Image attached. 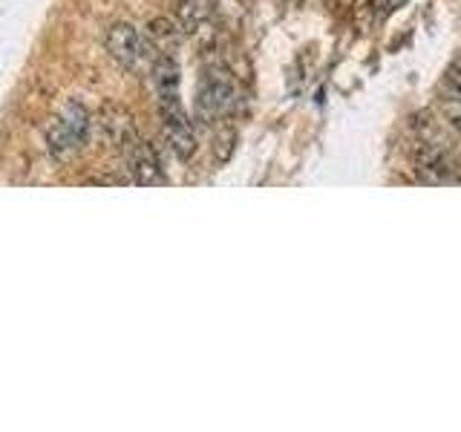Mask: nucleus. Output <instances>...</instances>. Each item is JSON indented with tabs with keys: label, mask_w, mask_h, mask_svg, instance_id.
Segmentation results:
<instances>
[{
	"label": "nucleus",
	"mask_w": 461,
	"mask_h": 432,
	"mask_svg": "<svg viewBox=\"0 0 461 432\" xmlns=\"http://www.w3.org/2000/svg\"><path fill=\"white\" fill-rule=\"evenodd\" d=\"M153 84H156L158 101L179 98V64L170 52H162L153 61Z\"/></svg>",
	"instance_id": "obj_8"
},
{
	"label": "nucleus",
	"mask_w": 461,
	"mask_h": 432,
	"mask_svg": "<svg viewBox=\"0 0 461 432\" xmlns=\"http://www.w3.org/2000/svg\"><path fill=\"white\" fill-rule=\"evenodd\" d=\"M329 4H331V0H329Z\"/></svg>",
	"instance_id": "obj_15"
},
{
	"label": "nucleus",
	"mask_w": 461,
	"mask_h": 432,
	"mask_svg": "<svg viewBox=\"0 0 461 432\" xmlns=\"http://www.w3.org/2000/svg\"><path fill=\"white\" fill-rule=\"evenodd\" d=\"M90 127H93V119H90V112L84 110V104L69 101V104L55 115V122L50 124V133H47L52 158L69 162V158L86 144V139H90Z\"/></svg>",
	"instance_id": "obj_2"
},
{
	"label": "nucleus",
	"mask_w": 461,
	"mask_h": 432,
	"mask_svg": "<svg viewBox=\"0 0 461 432\" xmlns=\"http://www.w3.org/2000/svg\"><path fill=\"white\" fill-rule=\"evenodd\" d=\"M124 153H127V165H130V170H133V182L136 184L150 187V184H165L167 182L165 170H162V162H158V156L153 150V144L141 141L136 136L124 148Z\"/></svg>",
	"instance_id": "obj_5"
},
{
	"label": "nucleus",
	"mask_w": 461,
	"mask_h": 432,
	"mask_svg": "<svg viewBox=\"0 0 461 432\" xmlns=\"http://www.w3.org/2000/svg\"><path fill=\"white\" fill-rule=\"evenodd\" d=\"M447 84H450L453 90H456V93L461 95V67H458V64H456V67H453L450 72H447Z\"/></svg>",
	"instance_id": "obj_11"
},
{
	"label": "nucleus",
	"mask_w": 461,
	"mask_h": 432,
	"mask_svg": "<svg viewBox=\"0 0 461 432\" xmlns=\"http://www.w3.org/2000/svg\"><path fill=\"white\" fill-rule=\"evenodd\" d=\"M234 141H237V133L230 127H225L220 136H216V158H225L230 156V150H234Z\"/></svg>",
	"instance_id": "obj_10"
},
{
	"label": "nucleus",
	"mask_w": 461,
	"mask_h": 432,
	"mask_svg": "<svg viewBox=\"0 0 461 432\" xmlns=\"http://www.w3.org/2000/svg\"><path fill=\"white\" fill-rule=\"evenodd\" d=\"M450 119H453V127L461 133V110H456V112H450Z\"/></svg>",
	"instance_id": "obj_13"
},
{
	"label": "nucleus",
	"mask_w": 461,
	"mask_h": 432,
	"mask_svg": "<svg viewBox=\"0 0 461 432\" xmlns=\"http://www.w3.org/2000/svg\"><path fill=\"white\" fill-rule=\"evenodd\" d=\"M415 170L418 179L424 184H458L456 167L450 165L444 150H438L436 144H421L415 153Z\"/></svg>",
	"instance_id": "obj_6"
},
{
	"label": "nucleus",
	"mask_w": 461,
	"mask_h": 432,
	"mask_svg": "<svg viewBox=\"0 0 461 432\" xmlns=\"http://www.w3.org/2000/svg\"><path fill=\"white\" fill-rule=\"evenodd\" d=\"M98 127L104 139L115 148H127L130 141L136 139V130H133V122H130L127 110L122 107H104V112L98 115Z\"/></svg>",
	"instance_id": "obj_7"
},
{
	"label": "nucleus",
	"mask_w": 461,
	"mask_h": 432,
	"mask_svg": "<svg viewBox=\"0 0 461 432\" xmlns=\"http://www.w3.org/2000/svg\"><path fill=\"white\" fill-rule=\"evenodd\" d=\"M386 4H389V0H372V12H375V14H381Z\"/></svg>",
	"instance_id": "obj_12"
},
{
	"label": "nucleus",
	"mask_w": 461,
	"mask_h": 432,
	"mask_svg": "<svg viewBox=\"0 0 461 432\" xmlns=\"http://www.w3.org/2000/svg\"><path fill=\"white\" fill-rule=\"evenodd\" d=\"M158 112H162V127H165L170 150L176 153L182 162L194 158L196 133H194V124H191V119H187V112L182 107V101L179 98H162V101H158Z\"/></svg>",
	"instance_id": "obj_4"
},
{
	"label": "nucleus",
	"mask_w": 461,
	"mask_h": 432,
	"mask_svg": "<svg viewBox=\"0 0 461 432\" xmlns=\"http://www.w3.org/2000/svg\"><path fill=\"white\" fill-rule=\"evenodd\" d=\"M403 4H407V0H389V6H393V9H398V6H403Z\"/></svg>",
	"instance_id": "obj_14"
},
{
	"label": "nucleus",
	"mask_w": 461,
	"mask_h": 432,
	"mask_svg": "<svg viewBox=\"0 0 461 432\" xmlns=\"http://www.w3.org/2000/svg\"><path fill=\"white\" fill-rule=\"evenodd\" d=\"M234 101H237V90L230 69L225 64H208L196 90V119L205 127L222 122L230 112V107H234Z\"/></svg>",
	"instance_id": "obj_1"
},
{
	"label": "nucleus",
	"mask_w": 461,
	"mask_h": 432,
	"mask_svg": "<svg viewBox=\"0 0 461 432\" xmlns=\"http://www.w3.org/2000/svg\"><path fill=\"white\" fill-rule=\"evenodd\" d=\"M104 47H107L113 61L119 67H124V69H133L141 58H148L150 64L156 61V50H153L150 38H141L139 29L130 26V23L110 26V32L104 38Z\"/></svg>",
	"instance_id": "obj_3"
},
{
	"label": "nucleus",
	"mask_w": 461,
	"mask_h": 432,
	"mask_svg": "<svg viewBox=\"0 0 461 432\" xmlns=\"http://www.w3.org/2000/svg\"><path fill=\"white\" fill-rule=\"evenodd\" d=\"M148 38H150V43L158 52H167V50H173L179 43V26L173 21H167V18H158V21L150 23Z\"/></svg>",
	"instance_id": "obj_9"
}]
</instances>
